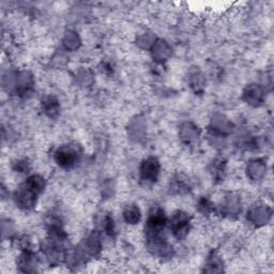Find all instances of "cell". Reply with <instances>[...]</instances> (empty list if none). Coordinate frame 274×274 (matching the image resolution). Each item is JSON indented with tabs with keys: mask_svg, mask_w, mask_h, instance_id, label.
I'll return each mask as SVG.
<instances>
[{
	"mask_svg": "<svg viewBox=\"0 0 274 274\" xmlns=\"http://www.w3.org/2000/svg\"><path fill=\"white\" fill-rule=\"evenodd\" d=\"M39 195V193L34 191L31 186L25 182L15 192L14 198L16 205L20 207L21 209H23L24 211H29L35 206L36 198Z\"/></svg>",
	"mask_w": 274,
	"mask_h": 274,
	"instance_id": "277c9868",
	"label": "cell"
},
{
	"mask_svg": "<svg viewBox=\"0 0 274 274\" xmlns=\"http://www.w3.org/2000/svg\"><path fill=\"white\" fill-rule=\"evenodd\" d=\"M226 167V161L223 159H217L212 163V169L211 173L213 175V178L215 179H222L223 174L225 172Z\"/></svg>",
	"mask_w": 274,
	"mask_h": 274,
	"instance_id": "30bf717a",
	"label": "cell"
},
{
	"mask_svg": "<svg viewBox=\"0 0 274 274\" xmlns=\"http://www.w3.org/2000/svg\"><path fill=\"white\" fill-rule=\"evenodd\" d=\"M197 208H198V210L205 215H209L214 210L213 204L211 203L209 198H207V197H202L201 200L198 201Z\"/></svg>",
	"mask_w": 274,
	"mask_h": 274,
	"instance_id": "8fae6325",
	"label": "cell"
},
{
	"mask_svg": "<svg viewBox=\"0 0 274 274\" xmlns=\"http://www.w3.org/2000/svg\"><path fill=\"white\" fill-rule=\"evenodd\" d=\"M18 266L24 272H33L36 267L35 255L29 251H24L18 259Z\"/></svg>",
	"mask_w": 274,
	"mask_h": 274,
	"instance_id": "52a82bcc",
	"label": "cell"
},
{
	"mask_svg": "<svg viewBox=\"0 0 274 274\" xmlns=\"http://www.w3.org/2000/svg\"><path fill=\"white\" fill-rule=\"evenodd\" d=\"M191 187L192 186L190 181L183 175H176L173 178V180H171V183H169V191H171L172 194L177 195H184L190 193Z\"/></svg>",
	"mask_w": 274,
	"mask_h": 274,
	"instance_id": "8992f818",
	"label": "cell"
},
{
	"mask_svg": "<svg viewBox=\"0 0 274 274\" xmlns=\"http://www.w3.org/2000/svg\"><path fill=\"white\" fill-rule=\"evenodd\" d=\"M124 219L128 224H138L141 219V213L139 208L135 205L128 206L124 211Z\"/></svg>",
	"mask_w": 274,
	"mask_h": 274,
	"instance_id": "9c48e42d",
	"label": "cell"
},
{
	"mask_svg": "<svg viewBox=\"0 0 274 274\" xmlns=\"http://www.w3.org/2000/svg\"><path fill=\"white\" fill-rule=\"evenodd\" d=\"M169 229L178 240L184 239L191 229V216L183 211H176L168 222Z\"/></svg>",
	"mask_w": 274,
	"mask_h": 274,
	"instance_id": "7a4b0ae2",
	"label": "cell"
},
{
	"mask_svg": "<svg viewBox=\"0 0 274 274\" xmlns=\"http://www.w3.org/2000/svg\"><path fill=\"white\" fill-rule=\"evenodd\" d=\"M29 163H27L26 161H18V162L16 163V168L15 171L20 172V173H27L28 169H29Z\"/></svg>",
	"mask_w": 274,
	"mask_h": 274,
	"instance_id": "4fadbf2b",
	"label": "cell"
},
{
	"mask_svg": "<svg viewBox=\"0 0 274 274\" xmlns=\"http://www.w3.org/2000/svg\"><path fill=\"white\" fill-rule=\"evenodd\" d=\"M42 109L44 114H46L50 118H56L59 115L60 105L58 100L55 97H45L42 100Z\"/></svg>",
	"mask_w": 274,
	"mask_h": 274,
	"instance_id": "ba28073f",
	"label": "cell"
},
{
	"mask_svg": "<svg viewBox=\"0 0 274 274\" xmlns=\"http://www.w3.org/2000/svg\"><path fill=\"white\" fill-rule=\"evenodd\" d=\"M103 226H104V230L105 232L110 236V237H114L116 234V226H115V222L114 219H112V216H110L109 214H107L105 217H104L103 221Z\"/></svg>",
	"mask_w": 274,
	"mask_h": 274,
	"instance_id": "7c38bea8",
	"label": "cell"
},
{
	"mask_svg": "<svg viewBox=\"0 0 274 274\" xmlns=\"http://www.w3.org/2000/svg\"><path fill=\"white\" fill-rule=\"evenodd\" d=\"M161 165L155 158H148L140 166V179L146 183H154L160 175Z\"/></svg>",
	"mask_w": 274,
	"mask_h": 274,
	"instance_id": "5b68a950",
	"label": "cell"
},
{
	"mask_svg": "<svg viewBox=\"0 0 274 274\" xmlns=\"http://www.w3.org/2000/svg\"><path fill=\"white\" fill-rule=\"evenodd\" d=\"M82 155V149L76 144L61 146L55 152V160L62 168H72L79 163Z\"/></svg>",
	"mask_w": 274,
	"mask_h": 274,
	"instance_id": "6da1fadb",
	"label": "cell"
},
{
	"mask_svg": "<svg viewBox=\"0 0 274 274\" xmlns=\"http://www.w3.org/2000/svg\"><path fill=\"white\" fill-rule=\"evenodd\" d=\"M167 217L163 209L159 207L152 208L150 210L148 220L146 223V231L147 236H153V234H161L167 225Z\"/></svg>",
	"mask_w": 274,
	"mask_h": 274,
	"instance_id": "3957f363",
	"label": "cell"
}]
</instances>
